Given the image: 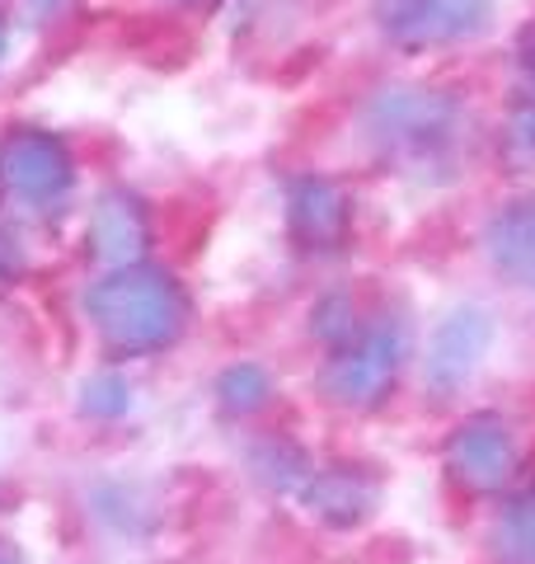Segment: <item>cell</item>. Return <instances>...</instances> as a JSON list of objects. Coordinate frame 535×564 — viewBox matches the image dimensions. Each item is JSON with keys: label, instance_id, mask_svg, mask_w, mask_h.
I'll return each instance as SVG.
<instances>
[{"label": "cell", "instance_id": "6da1fadb", "mask_svg": "<svg viewBox=\"0 0 535 564\" xmlns=\"http://www.w3.org/2000/svg\"><path fill=\"white\" fill-rule=\"evenodd\" d=\"M184 296L160 269L122 263L89 292V321L99 339L122 358H146V352L170 348L184 334Z\"/></svg>", "mask_w": 535, "mask_h": 564}, {"label": "cell", "instance_id": "7a4b0ae2", "mask_svg": "<svg viewBox=\"0 0 535 564\" xmlns=\"http://www.w3.org/2000/svg\"><path fill=\"white\" fill-rule=\"evenodd\" d=\"M404 367V329L395 321H367L348 344L329 348L319 391L343 410H376Z\"/></svg>", "mask_w": 535, "mask_h": 564}, {"label": "cell", "instance_id": "3957f363", "mask_svg": "<svg viewBox=\"0 0 535 564\" xmlns=\"http://www.w3.org/2000/svg\"><path fill=\"white\" fill-rule=\"evenodd\" d=\"M70 188V161L52 137L24 132L0 147V198L24 212H47Z\"/></svg>", "mask_w": 535, "mask_h": 564}, {"label": "cell", "instance_id": "277c9868", "mask_svg": "<svg viewBox=\"0 0 535 564\" xmlns=\"http://www.w3.org/2000/svg\"><path fill=\"white\" fill-rule=\"evenodd\" d=\"M516 470L512 433L498 414H474L446 437V475L466 494H498Z\"/></svg>", "mask_w": 535, "mask_h": 564}, {"label": "cell", "instance_id": "5b68a950", "mask_svg": "<svg viewBox=\"0 0 535 564\" xmlns=\"http://www.w3.org/2000/svg\"><path fill=\"white\" fill-rule=\"evenodd\" d=\"M489 339H493V325L484 311L466 306L446 315L433 334V352H427V377H433L437 391H456L489 352Z\"/></svg>", "mask_w": 535, "mask_h": 564}, {"label": "cell", "instance_id": "8992f818", "mask_svg": "<svg viewBox=\"0 0 535 564\" xmlns=\"http://www.w3.org/2000/svg\"><path fill=\"white\" fill-rule=\"evenodd\" d=\"M301 494H306L310 513H315L319 522H329V527H352V522H362L371 508H376L381 485L371 480L367 470H357V466H329V470H315Z\"/></svg>", "mask_w": 535, "mask_h": 564}, {"label": "cell", "instance_id": "52a82bcc", "mask_svg": "<svg viewBox=\"0 0 535 564\" xmlns=\"http://www.w3.org/2000/svg\"><path fill=\"white\" fill-rule=\"evenodd\" d=\"M489 254L507 282L535 292V203H516L489 226Z\"/></svg>", "mask_w": 535, "mask_h": 564}, {"label": "cell", "instance_id": "ba28073f", "mask_svg": "<svg viewBox=\"0 0 535 564\" xmlns=\"http://www.w3.org/2000/svg\"><path fill=\"white\" fill-rule=\"evenodd\" d=\"M141 245H146L141 212L132 203H103L95 217V254H103L109 263H132Z\"/></svg>", "mask_w": 535, "mask_h": 564}, {"label": "cell", "instance_id": "9c48e42d", "mask_svg": "<svg viewBox=\"0 0 535 564\" xmlns=\"http://www.w3.org/2000/svg\"><path fill=\"white\" fill-rule=\"evenodd\" d=\"M493 545L512 564H535V480L503 508V518L493 527Z\"/></svg>", "mask_w": 535, "mask_h": 564}, {"label": "cell", "instance_id": "30bf717a", "mask_svg": "<svg viewBox=\"0 0 535 564\" xmlns=\"http://www.w3.org/2000/svg\"><path fill=\"white\" fill-rule=\"evenodd\" d=\"M362 325H367V321L357 315V306L348 302V296H329V302H319V311H315V334H319V339H325L329 348L348 344Z\"/></svg>", "mask_w": 535, "mask_h": 564}, {"label": "cell", "instance_id": "8fae6325", "mask_svg": "<svg viewBox=\"0 0 535 564\" xmlns=\"http://www.w3.org/2000/svg\"><path fill=\"white\" fill-rule=\"evenodd\" d=\"M221 400L226 410H259L268 400V377L263 367H236V372L221 377Z\"/></svg>", "mask_w": 535, "mask_h": 564}, {"label": "cell", "instance_id": "7c38bea8", "mask_svg": "<svg viewBox=\"0 0 535 564\" xmlns=\"http://www.w3.org/2000/svg\"><path fill=\"white\" fill-rule=\"evenodd\" d=\"M85 410L99 414V419H118L122 410H128V381L113 377V372L89 377V386H85Z\"/></svg>", "mask_w": 535, "mask_h": 564}, {"label": "cell", "instance_id": "4fadbf2b", "mask_svg": "<svg viewBox=\"0 0 535 564\" xmlns=\"http://www.w3.org/2000/svg\"><path fill=\"white\" fill-rule=\"evenodd\" d=\"M0 564H24V560H20V551H14L10 541H0Z\"/></svg>", "mask_w": 535, "mask_h": 564}, {"label": "cell", "instance_id": "5bb4252c", "mask_svg": "<svg viewBox=\"0 0 535 564\" xmlns=\"http://www.w3.org/2000/svg\"><path fill=\"white\" fill-rule=\"evenodd\" d=\"M0 47H6V39H0Z\"/></svg>", "mask_w": 535, "mask_h": 564}]
</instances>
